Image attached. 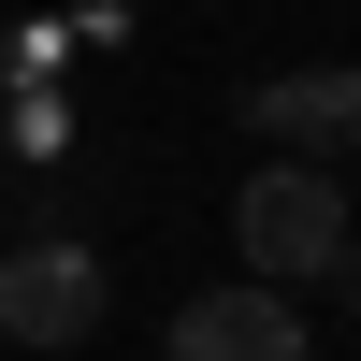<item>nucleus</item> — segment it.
<instances>
[{"mask_svg": "<svg viewBox=\"0 0 361 361\" xmlns=\"http://www.w3.org/2000/svg\"><path fill=\"white\" fill-rule=\"evenodd\" d=\"M159 361H304V318H289V289H202V304H173Z\"/></svg>", "mask_w": 361, "mask_h": 361, "instance_id": "obj_4", "label": "nucleus"}, {"mask_svg": "<svg viewBox=\"0 0 361 361\" xmlns=\"http://www.w3.org/2000/svg\"><path fill=\"white\" fill-rule=\"evenodd\" d=\"M347 231H361V217H347V188H333V173H304V159H260V173H246V202H231L246 289H318Z\"/></svg>", "mask_w": 361, "mask_h": 361, "instance_id": "obj_1", "label": "nucleus"}, {"mask_svg": "<svg viewBox=\"0 0 361 361\" xmlns=\"http://www.w3.org/2000/svg\"><path fill=\"white\" fill-rule=\"evenodd\" d=\"M246 116H260V145H275V159L333 173L347 145H361V73H347V58H304V73H275Z\"/></svg>", "mask_w": 361, "mask_h": 361, "instance_id": "obj_3", "label": "nucleus"}, {"mask_svg": "<svg viewBox=\"0 0 361 361\" xmlns=\"http://www.w3.org/2000/svg\"><path fill=\"white\" fill-rule=\"evenodd\" d=\"M318 289H333V304L361 318V231H347V246H333V275H318Z\"/></svg>", "mask_w": 361, "mask_h": 361, "instance_id": "obj_5", "label": "nucleus"}, {"mask_svg": "<svg viewBox=\"0 0 361 361\" xmlns=\"http://www.w3.org/2000/svg\"><path fill=\"white\" fill-rule=\"evenodd\" d=\"M102 304H116V275H102V246H15L0 260V333L15 347H87L102 333Z\"/></svg>", "mask_w": 361, "mask_h": 361, "instance_id": "obj_2", "label": "nucleus"}]
</instances>
